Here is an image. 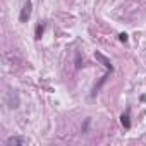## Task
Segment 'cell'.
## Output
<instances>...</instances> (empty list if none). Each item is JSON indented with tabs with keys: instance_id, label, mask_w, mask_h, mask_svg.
<instances>
[{
	"instance_id": "2",
	"label": "cell",
	"mask_w": 146,
	"mask_h": 146,
	"mask_svg": "<svg viewBox=\"0 0 146 146\" xmlns=\"http://www.w3.org/2000/svg\"><path fill=\"white\" fill-rule=\"evenodd\" d=\"M95 58H96L98 62H102V65H103L107 70L113 72V65H112V62H110V58H108L107 55H103L102 52H95Z\"/></svg>"
},
{
	"instance_id": "3",
	"label": "cell",
	"mask_w": 146,
	"mask_h": 146,
	"mask_svg": "<svg viewBox=\"0 0 146 146\" xmlns=\"http://www.w3.org/2000/svg\"><path fill=\"white\" fill-rule=\"evenodd\" d=\"M29 141L26 137H21V136H12L7 139V146H23V144H28Z\"/></svg>"
},
{
	"instance_id": "1",
	"label": "cell",
	"mask_w": 146,
	"mask_h": 146,
	"mask_svg": "<svg viewBox=\"0 0 146 146\" xmlns=\"http://www.w3.org/2000/svg\"><path fill=\"white\" fill-rule=\"evenodd\" d=\"M31 12H33V4L29 2V0H28V2L23 5V9H21L19 21H21V23H28V19L31 17Z\"/></svg>"
},
{
	"instance_id": "6",
	"label": "cell",
	"mask_w": 146,
	"mask_h": 146,
	"mask_svg": "<svg viewBox=\"0 0 146 146\" xmlns=\"http://www.w3.org/2000/svg\"><path fill=\"white\" fill-rule=\"evenodd\" d=\"M81 65H83L81 64V53H78L76 55V69H81Z\"/></svg>"
},
{
	"instance_id": "4",
	"label": "cell",
	"mask_w": 146,
	"mask_h": 146,
	"mask_svg": "<svg viewBox=\"0 0 146 146\" xmlns=\"http://www.w3.org/2000/svg\"><path fill=\"white\" fill-rule=\"evenodd\" d=\"M120 124L124 125V129H131V117H129V110H125L120 115Z\"/></svg>"
},
{
	"instance_id": "5",
	"label": "cell",
	"mask_w": 146,
	"mask_h": 146,
	"mask_svg": "<svg viewBox=\"0 0 146 146\" xmlns=\"http://www.w3.org/2000/svg\"><path fill=\"white\" fill-rule=\"evenodd\" d=\"M43 33H45V24H36V28H35V38L36 40H41V36H43Z\"/></svg>"
},
{
	"instance_id": "7",
	"label": "cell",
	"mask_w": 146,
	"mask_h": 146,
	"mask_svg": "<svg viewBox=\"0 0 146 146\" xmlns=\"http://www.w3.org/2000/svg\"><path fill=\"white\" fill-rule=\"evenodd\" d=\"M90 122H91L90 119H86V120H84V125L81 127V131H83V132H86V131H88V127H90Z\"/></svg>"
},
{
	"instance_id": "8",
	"label": "cell",
	"mask_w": 146,
	"mask_h": 146,
	"mask_svg": "<svg viewBox=\"0 0 146 146\" xmlns=\"http://www.w3.org/2000/svg\"><path fill=\"white\" fill-rule=\"evenodd\" d=\"M119 40H120L122 43H125V41H127L129 38H127V35H125V33H120V35H119Z\"/></svg>"
}]
</instances>
